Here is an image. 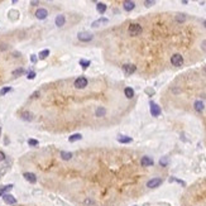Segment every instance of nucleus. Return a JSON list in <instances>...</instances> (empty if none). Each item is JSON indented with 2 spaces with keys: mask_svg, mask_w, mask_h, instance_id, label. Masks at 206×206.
<instances>
[{
  "mask_svg": "<svg viewBox=\"0 0 206 206\" xmlns=\"http://www.w3.org/2000/svg\"><path fill=\"white\" fill-rule=\"evenodd\" d=\"M142 30H143V28L141 24H138V23H133V24H130L128 28V33L130 34L132 37H137L139 36V34L142 33Z\"/></svg>",
  "mask_w": 206,
  "mask_h": 206,
  "instance_id": "nucleus-1",
  "label": "nucleus"
},
{
  "mask_svg": "<svg viewBox=\"0 0 206 206\" xmlns=\"http://www.w3.org/2000/svg\"><path fill=\"white\" fill-rule=\"evenodd\" d=\"M87 83H89V81H87V79L85 77V76H80V77H77L75 80V82H73V86L76 87V89H85V87L87 86Z\"/></svg>",
  "mask_w": 206,
  "mask_h": 206,
  "instance_id": "nucleus-2",
  "label": "nucleus"
},
{
  "mask_svg": "<svg viewBox=\"0 0 206 206\" xmlns=\"http://www.w3.org/2000/svg\"><path fill=\"white\" fill-rule=\"evenodd\" d=\"M162 182H163L162 178H159V177H153V178H151L148 182H147V187L148 188H157L162 185Z\"/></svg>",
  "mask_w": 206,
  "mask_h": 206,
  "instance_id": "nucleus-3",
  "label": "nucleus"
},
{
  "mask_svg": "<svg viewBox=\"0 0 206 206\" xmlns=\"http://www.w3.org/2000/svg\"><path fill=\"white\" fill-rule=\"evenodd\" d=\"M171 63L176 67H180V66L183 65V57L180 53H174L172 57H171Z\"/></svg>",
  "mask_w": 206,
  "mask_h": 206,
  "instance_id": "nucleus-4",
  "label": "nucleus"
},
{
  "mask_svg": "<svg viewBox=\"0 0 206 206\" xmlns=\"http://www.w3.org/2000/svg\"><path fill=\"white\" fill-rule=\"evenodd\" d=\"M92 38H94V36H92L91 33H89V32H80L77 34V39L80 42H83V43L92 41Z\"/></svg>",
  "mask_w": 206,
  "mask_h": 206,
  "instance_id": "nucleus-5",
  "label": "nucleus"
},
{
  "mask_svg": "<svg viewBox=\"0 0 206 206\" xmlns=\"http://www.w3.org/2000/svg\"><path fill=\"white\" fill-rule=\"evenodd\" d=\"M137 71V66L135 65H132V63H125L123 65V72L125 75H133V73Z\"/></svg>",
  "mask_w": 206,
  "mask_h": 206,
  "instance_id": "nucleus-6",
  "label": "nucleus"
},
{
  "mask_svg": "<svg viewBox=\"0 0 206 206\" xmlns=\"http://www.w3.org/2000/svg\"><path fill=\"white\" fill-rule=\"evenodd\" d=\"M151 114H152V116H159L161 113H162V109H161V106L158 105V104H156V103H153V101H151Z\"/></svg>",
  "mask_w": 206,
  "mask_h": 206,
  "instance_id": "nucleus-7",
  "label": "nucleus"
},
{
  "mask_svg": "<svg viewBox=\"0 0 206 206\" xmlns=\"http://www.w3.org/2000/svg\"><path fill=\"white\" fill-rule=\"evenodd\" d=\"M141 165H142V167H151L154 165V161H153L152 157L144 156V157H142V159H141Z\"/></svg>",
  "mask_w": 206,
  "mask_h": 206,
  "instance_id": "nucleus-8",
  "label": "nucleus"
},
{
  "mask_svg": "<svg viewBox=\"0 0 206 206\" xmlns=\"http://www.w3.org/2000/svg\"><path fill=\"white\" fill-rule=\"evenodd\" d=\"M34 15H36L37 19L43 20V19H46L48 17V12H47V9H44V8H39V9H37V12H36Z\"/></svg>",
  "mask_w": 206,
  "mask_h": 206,
  "instance_id": "nucleus-9",
  "label": "nucleus"
},
{
  "mask_svg": "<svg viewBox=\"0 0 206 206\" xmlns=\"http://www.w3.org/2000/svg\"><path fill=\"white\" fill-rule=\"evenodd\" d=\"M3 200H4V202L6 205H14V204H17V198L13 196V195H10V194H5V195H3Z\"/></svg>",
  "mask_w": 206,
  "mask_h": 206,
  "instance_id": "nucleus-10",
  "label": "nucleus"
},
{
  "mask_svg": "<svg viewBox=\"0 0 206 206\" xmlns=\"http://www.w3.org/2000/svg\"><path fill=\"white\" fill-rule=\"evenodd\" d=\"M23 177L25 178L29 183H36L37 182V176L32 172H24L23 173Z\"/></svg>",
  "mask_w": 206,
  "mask_h": 206,
  "instance_id": "nucleus-11",
  "label": "nucleus"
},
{
  "mask_svg": "<svg viewBox=\"0 0 206 206\" xmlns=\"http://www.w3.org/2000/svg\"><path fill=\"white\" fill-rule=\"evenodd\" d=\"M20 118L24 120V121H33L34 120V114L30 113V111H23L20 114Z\"/></svg>",
  "mask_w": 206,
  "mask_h": 206,
  "instance_id": "nucleus-12",
  "label": "nucleus"
},
{
  "mask_svg": "<svg viewBox=\"0 0 206 206\" xmlns=\"http://www.w3.org/2000/svg\"><path fill=\"white\" fill-rule=\"evenodd\" d=\"M123 8L125 12H132V10L135 8V3L132 1V0H127V1L123 3Z\"/></svg>",
  "mask_w": 206,
  "mask_h": 206,
  "instance_id": "nucleus-13",
  "label": "nucleus"
},
{
  "mask_svg": "<svg viewBox=\"0 0 206 206\" xmlns=\"http://www.w3.org/2000/svg\"><path fill=\"white\" fill-rule=\"evenodd\" d=\"M54 22H56V25H57V27H63L65 23H66L65 15H62V14L57 15V17H56V19H54Z\"/></svg>",
  "mask_w": 206,
  "mask_h": 206,
  "instance_id": "nucleus-14",
  "label": "nucleus"
},
{
  "mask_svg": "<svg viewBox=\"0 0 206 206\" xmlns=\"http://www.w3.org/2000/svg\"><path fill=\"white\" fill-rule=\"evenodd\" d=\"M13 187H14V185H12V183H9V185H5V186H3L1 188H0V197H1L3 195L8 194L10 190H13Z\"/></svg>",
  "mask_w": 206,
  "mask_h": 206,
  "instance_id": "nucleus-15",
  "label": "nucleus"
},
{
  "mask_svg": "<svg viewBox=\"0 0 206 206\" xmlns=\"http://www.w3.org/2000/svg\"><path fill=\"white\" fill-rule=\"evenodd\" d=\"M194 106H195V110L197 111V113H202V110H204V103H202L201 100H197V101H195V104H194Z\"/></svg>",
  "mask_w": 206,
  "mask_h": 206,
  "instance_id": "nucleus-16",
  "label": "nucleus"
},
{
  "mask_svg": "<svg viewBox=\"0 0 206 206\" xmlns=\"http://www.w3.org/2000/svg\"><path fill=\"white\" fill-rule=\"evenodd\" d=\"M105 114H106V109L104 106H97V109L95 111V115L97 118H103V116H105Z\"/></svg>",
  "mask_w": 206,
  "mask_h": 206,
  "instance_id": "nucleus-17",
  "label": "nucleus"
},
{
  "mask_svg": "<svg viewBox=\"0 0 206 206\" xmlns=\"http://www.w3.org/2000/svg\"><path fill=\"white\" fill-rule=\"evenodd\" d=\"M106 8H107V6H106V4H104V3H96V10H97V12H99L100 14H104V13H105L106 12Z\"/></svg>",
  "mask_w": 206,
  "mask_h": 206,
  "instance_id": "nucleus-18",
  "label": "nucleus"
},
{
  "mask_svg": "<svg viewBox=\"0 0 206 206\" xmlns=\"http://www.w3.org/2000/svg\"><path fill=\"white\" fill-rule=\"evenodd\" d=\"M124 94H125V96H127L128 99H133L134 97V90L132 89V87H125Z\"/></svg>",
  "mask_w": 206,
  "mask_h": 206,
  "instance_id": "nucleus-19",
  "label": "nucleus"
},
{
  "mask_svg": "<svg viewBox=\"0 0 206 206\" xmlns=\"http://www.w3.org/2000/svg\"><path fill=\"white\" fill-rule=\"evenodd\" d=\"M133 139L130 137H127V135H120V137H118V142L119 143H123V144H127V143H130Z\"/></svg>",
  "mask_w": 206,
  "mask_h": 206,
  "instance_id": "nucleus-20",
  "label": "nucleus"
},
{
  "mask_svg": "<svg viewBox=\"0 0 206 206\" xmlns=\"http://www.w3.org/2000/svg\"><path fill=\"white\" fill-rule=\"evenodd\" d=\"M109 20H107L106 18H100V19H97V20H95V22H92V24L91 25L94 27V28H96V27H99L100 24H106Z\"/></svg>",
  "mask_w": 206,
  "mask_h": 206,
  "instance_id": "nucleus-21",
  "label": "nucleus"
},
{
  "mask_svg": "<svg viewBox=\"0 0 206 206\" xmlns=\"http://www.w3.org/2000/svg\"><path fill=\"white\" fill-rule=\"evenodd\" d=\"M73 157V154L71 152H65V151H62L61 152V158L63 159V161H70Z\"/></svg>",
  "mask_w": 206,
  "mask_h": 206,
  "instance_id": "nucleus-22",
  "label": "nucleus"
},
{
  "mask_svg": "<svg viewBox=\"0 0 206 206\" xmlns=\"http://www.w3.org/2000/svg\"><path fill=\"white\" fill-rule=\"evenodd\" d=\"M82 139V135L80 134V133H76V134H72L71 137L68 138V142H71V143H73V142H77V141H81Z\"/></svg>",
  "mask_w": 206,
  "mask_h": 206,
  "instance_id": "nucleus-23",
  "label": "nucleus"
},
{
  "mask_svg": "<svg viewBox=\"0 0 206 206\" xmlns=\"http://www.w3.org/2000/svg\"><path fill=\"white\" fill-rule=\"evenodd\" d=\"M24 72H25V71H24V68L19 67V68H17V70H14V71H13L12 73H13V76H14V77H19V76H22Z\"/></svg>",
  "mask_w": 206,
  "mask_h": 206,
  "instance_id": "nucleus-24",
  "label": "nucleus"
},
{
  "mask_svg": "<svg viewBox=\"0 0 206 206\" xmlns=\"http://www.w3.org/2000/svg\"><path fill=\"white\" fill-rule=\"evenodd\" d=\"M38 56H39L41 60H46L48 56H50V50H43V51H41Z\"/></svg>",
  "mask_w": 206,
  "mask_h": 206,
  "instance_id": "nucleus-25",
  "label": "nucleus"
},
{
  "mask_svg": "<svg viewBox=\"0 0 206 206\" xmlns=\"http://www.w3.org/2000/svg\"><path fill=\"white\" fill-rule=\"evenodd\" d=\"M79 63H80V66L82 67V70H86L90 65H91V62H90V61H86V60H80Z\"/></svg>",
  "mask_w": 206,
  "mask_h": 206,
  "instance_id": "nucleus-26",
  "label": "nucleus"
},
{
  "mask_svg": "<svg viewBox=\"0 0 206 206\" xmlns=\"http://www.w3.org/2000/svg\"><path fill=\"white\" fill-rule=\"evenodd\" d=\"M12 87H9V86H6V87H3V89L1 90H0V95H1V96H4V95H6V94H8V92H10V91H12Z\"/></svg>",
  "mask_w": 206,
  "mask_h": 206,
  "instance_id": "nucleus-27",
  "label": "nucleus"
},
{
  "mask_svg": "<svg viewBox=\"0 0 206 206\" xmlns=\"http://www.w3.org/2000/svg\"><path fill=\"white\" fill-rule=\"evenodd\" d=\"M39 143H38L37 139H28V145L29 147H37Z\"/></svg>",
  "mask_w": 206,
  "mask_h": 206,
  "instance_id": "nucleus-28",
  "label": "nucleus"
},
{
  "mask_svg": "<svg viewBox=\"0 0 206 206\" xmlns=\"http://www.w3.org/2000/svg\"><path fill=\"white\" fill-rule=\"evenodd\" d=\"M159 165L162 166V167H166L167 165H168V158H167V157H163V158H161V159H159Z\"/></svg>",
  "mask_w": 206,
  "mask_h": 206,
  "instance_id": "nucleus-29",
  "label": "nucleus"
},
{
  "mask_svg": "<svg viewBox=\"0 0 206 206\" xmlns=\"http://www.w3.org/2000/svg\"><path fill=\"white\" fill-rule=\"evenodd\" d=\"M8 169H9V166H4L3 168H0V178H1L6 172H8Z\"/></svg>",
  "mask_w": 206,
  "mask_h": 206,
  "instance_id": "nucleus-30",
  "label": "nucleus"
},
{
  "mask_svg": "<svg viewBox=\"0 0 206 206\" xmlns=\"http://www.w3.org/2000/svg\"><path fill=\"white\" fill-rule=\"evenodd\" d=\"M185 19H186L185 14H178V15L176 17V20H177V22H185Z\"/></svg>",
  "mask_w": 206,
  "mask_h": 206,
  "instance_id": "nucleus-31",
  "label": "nucleus"
},
{
  "mask_svg": "<svg viewBox=\"0 0 206 206\" xmlns=\"http://www.w3.org/2000/svg\"><path fill=\"white\" fill-rule=\"evenodd\" d=\"M34 77H36V72H34V71H29V72H28V75H27V79L28 80H33Z\"/></svg>",
  "mask_w": 206,
  "mask_h": 206,
  "instance_id": "nucleus-32",
  "label": "nucleus"
},
{
  "mask_svg": "<svg viewBox=\"0 0 206 206\" xmlns=\"http://www.w3.org/2000/svg\"><path fill=\"white\" fill-rule=\"evenodd\" d=\"M156 4V1H153V0H147V1H144V5L145 6H152V5H154Z\"/></svg>",
  "mask_w": 206,
  "mask_h": 206,
  "instance_id": "nucleus-33",
  "label": "nucleus"
},
{
  "mask_svg": "<svg viewBox=\"0 0 206 206\" xmlns=\"http://www.w3.org/2000/svg\"><path fill=\"white\" fill-rule=\"evenodd\" d=\"M37 61H38L37 56L36 54H30V62H32V63H37Z\"/></svg>",
  "mask_w": 206,
  "mask_h": 206,
  "instance_id": "nucleus-34",
  "label": "nucleus"
},
{
  "mask_svg": "<svg viewBox=\"0 0 206 206\" xmlns=\"http://www.w3.org/2000/svg\"><path fill=\"white\" fill-rule=\"evenodd\" d=\"M169 181H171V182H172V181H176V182H178V183H181V185H182V186H185V182H183V181H181V180H177V178H174V177H171V178H169Z\"/></svg>",
  "mask_w": 206,
  "mask_h": 206,
  "instance_id": "nucleus-35",
  "label": "nucleus"
},
{
  "mask_svg": "<svg viewBox=\"0 0 206 206\" xmlns=\"http://www.w3.org/2000/svg\"><path fill=\"white\" fill-rule=\"evenodd\" d=\"M0 50H1V51L8 50V44H5V43H0Z\"/></svg>",
  "mask_w": 206,
  "mask_h": 206,
  "instance_id": "nucleus-36",
  "label": "nucleus"
},
{
  "mask_svg": "<svg viewBox=\"0 0 206 206\" xmlns=\"http://www.w3.org/2000/svg\"><path fill=\"white\" fill-rule=\"evenodd\" d=\"M5 157H6V156H5V153L0 151V162H3V161L5 159Z\"/></svg>",
  "mask_w": 206,
  "mask_h": 206,
  "instance_id": "nucleus-37",
  "label": "nucleus"
},
{
  "mask_svg": "<svg viewBox=\"0 0 206 206\" xmlns=\"http://www.w3.org/2000/svg\"><path fill=\"white\" fill-rule=\"evenodd\" d=\"M145 92H147V94H149V95H153V94H154V91H153V90H151V89H147V90H145Z\"/></svg>",
  "mask_w": 206,
  "mask_h": 206,
  "instance_id": "nucleus-38",
  "label": "nucleus"
},
{
  "mask_svg": "<svg viewBox=\"0 0 206 206\" xmlns=\"http://www.w3.org/2000/svg\"><path fill=\"white\" fill-rule=\"evenodd\" d=\"M201 48H202L204 51H206V41H204V42L201 43Z\"/></svg>",
  "mask_w": 206,
  "mask_h": 206,
  "instance_id": "nucleus-39",
  "label": "nucleus"
},
{
  "mask_svg": "<svg viewBox=\"0 0 206 206\" xmlns=\"http://www.w3.org/2000/svg\"><path fill=\"white\" fill-rule=\"evenodd\" d=\"M38 95H39V91H36L34 94H32V96H30V97H32V99H33V97H38Z\"/></svg>",
  "mask_w": 206,
  "mask_h": 206,
  "instance_id": "nucleus-40",
  "label": "nucleus"
},
{
  "mask_svg": "<svg viewBox=\"0 0 206 206\" xmlns=\"http://www.w3.org/2000/svg\"><path fill=\"white\" fill-rule=\"evenodd\" d=\"M85 204H86V205H91V204H92V200L87 198V200H85Z\"/></svg>",
  "mask_w": 206,
  "mask_h": 206,
  "instance_id": "nucleus-41",
  "label": "nucleus"
},
{
  "mask_svg": "<svg viewBox=\"0 0 206 206\" xmlns=\"http://www.w3.org/2000/svg\"><path fill=\"white\" fill-rule=\"evenodd\" d=\"M30 4H32L33 6H37L38 4H39V1H30Z\"/></svg>",
  "mask_w": 206,
  "mask_h": 206,
  "instance_id": "nucleus-42",
  "label": "nucleus"
},
{
  "mask_svg": "<svg viewBox=\"0 0 206 206\" xmlns=\"http://www.w3.org/2000/svg\"><path fill=\"white\" fill-rule=\"evenodd\" d=\"M202 23H204V25L206 27V20H204V22H202Z\"/></svg>",
  "mask_w": 206,
  "mask_h": 206,
  "instance_id": "nucleus-43",
  "label": "nucleus"
},
{
  "mask_svg": "<svg viewBox=\"0 0 206 206\" xmlns=\"http://www.w3.org/2000/svg\"><path fill=\"white\" fill-rule=\"evenodd\" d=\"M0 137H1V127H0Z\"/></svg>",
  "mask_w": 206,
  "mask_h": 206,
  "instance_id": "nucleus-44",
  "label": "nucleus"
},
{
  "mask_svg": "<svg viewBox=\"0 0 206 206\" xmlns=\"http://www.w3.org/2000/svg\"><path fill=\"white\" fill-rule=\"evenodd\" d=\"M205 73H206V67H205Z\"/></svg>",
  "mask_w": 206,
  "mask_h": 206,
  "instance_id": "nucleus-45",
  "label": "nucleus"
}]
</instances>
